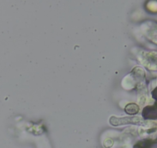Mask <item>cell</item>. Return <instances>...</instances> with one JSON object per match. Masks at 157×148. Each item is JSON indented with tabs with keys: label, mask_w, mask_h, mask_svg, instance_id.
<instances>
[{
	"label": "cell",
	"mask_w": 157,
	"mask_h": 148,
	"mask_svg": "<svg viewBox=\"0 0 157 148\" xmlns=\"http://www.w3.org/2000/svg\"><path fill=\"white\" fill-rule=\"evenodd\" d=\"M140 107L136 103H129L125 107V110L127 114H130V115H133V114H136L139 112Z\"/></svg>",
	"instance_id": "1"
}]
</instances>
